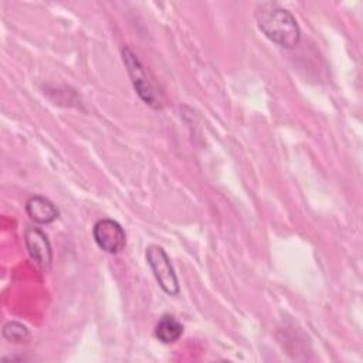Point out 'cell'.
Instances as JSON below:
<instances>
[{"instance_id": "1", "label": "cell", "mask_w": 363, "mask_h": 363, "mask_svg": "<svg viewBox=\"0 0 363 363\" xmlns=\"http://www.w3.org/2000/svg\"><path fill=\"white\" fill-rule=\"evenodd\" d=\"M255 21L262 34L282 48H295L301 40V30L289 10L272 1L258 3Z\"/></svg>"}, {"instance_id": "2", "label": "cell", "mask_w": 363, "mask_h": 363, "mask_svg": "<svg viewBox=\"0 0 363 363\" xmlns=\"http://www.w3.org/2000/svg\"><path fill=\"white\" fill-rule=\"evenodd\" d=\"M122 60H123L126 71L130 77L132 85H133L135 91L138 92V95L140 96V99L150 108L160 109L162 108L160 92L153 85V82L147 78V74H146L142 62L139 61L138 55L129 47L125 45L122 48Z\"/></svg>"}, {"instance_id": "3", "label": "cell", "mask_w": 363, "mask_h": 363, "mask_svg": "<svg viewBox=\"0 0 363 363\" xmlns=\"http://www.w3.org/2000/svg\"><path fill=\"white\" fill-rule=\"evenodd\" d=\"M146 261L159 284V286L170 296H176L180 291L179 281L166 251L159 245L146 248Z\"/></svg>"}, {"instance_id": "4", "label": "cell", "mask_w": 363, "mask_h": 363, "mask_svg": "<svg viewBox=\"0 0 363 363\" xmlns=\"http://www.w3.org/2000/svg\"><path fill=\"white\" fill-rule=\"evenodd\" d=\"M92 235L96 245L108 254H118L126 245V234L122 225L112 218L98 220L94 224Z\"/></svg>"}, {"instance_id": "5", "label": "cell", "mask_w": 363, "mask_h": 363, "mask_svg": "<svg viewBox=\"0 0 363 363\" xmlns=\"http://www.w3.org/2000/svg\"><path fill=\"white\" fill-rule=\"evenodd\" d=\"M24 244L30 258L43 271H48L52 262V250L47 235L35 227H28L24 233Z\"/></svg>"}, {"instance_id": "6", "label": "cell", "mask_w": 363, "mask_h": 363, "mask_svg": "<svg viewBox=\"0 0 363 363\" xmlns=\"http://www.w3.org/2000/svg\"><path fill=\"white\" fill-rule=\"evenodd\" d=\"M27 216L37 224H50L58 218V208L44 196H31L26 201Z\"/></svg>"}, {"instance_id": "7", "label": "cell", "mask_w": 363, "mask_h": 363, "mask_svg": "<svg viewBox=\"0 0 363 363\" xmlns=\"http://www.w3.org/2000/svg\"><path fill=\"white\" fill-rule=\"evenodd\" d=\"M183 333V325L172 315H163L155 328V336L162 343H174Z\"/></svg>"}, {"instance_id": "8", "label": "cell", "mask_w": 363, "mask_h": 363, "mask_svg": "<svg viewBox=\"0 0 363 363\" xmlns=\"http://www.w3.org/2000/svg\"><path fill=\"white\" fill-rule=\"evenodd\" d=\"M1 333L7 342H13V343H26L30 339V330L27 329V326L16 320L7 322L3 326Z\"/></svg>"}]
</instances>
